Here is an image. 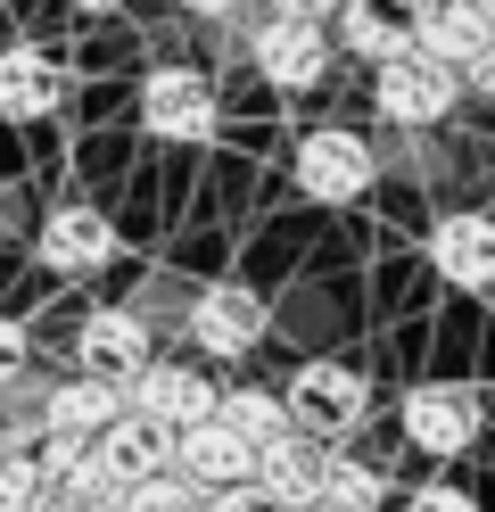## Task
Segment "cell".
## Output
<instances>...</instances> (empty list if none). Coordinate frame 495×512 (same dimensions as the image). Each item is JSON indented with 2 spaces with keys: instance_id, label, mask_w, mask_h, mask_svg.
Here are the masks:
<instances>
[{
  "instance_id": "cell-1",
  "label": "cell",
  "mask_w": 495,
  "mask_h": 512,
  "mask_svg": "<svg viewBox=\"0 0 495 512\" xmlns=\"http://www.w3.org/2000/svg\"><path fill=\"white\" fill-rule=\"evenodd\" d=\"M281 397H289V422L322 446H355V430L372 422V372L347 356H306Z\"/></svg>"
},
{
  "instance_id": "cell-2",
  "label": "cell",
  "mask_w": 495,
  "mask_h": 512,
  "mask_svg": "<svg viewBox=\"0 0 495 512\" xmlns=\"http://www.w3.org/2000/svg\"><path fill=\"white\" fill-rule=\"evenodd\" d=\"M289 182H297V199H314V207H355V199H372V182H380V149L355 133V124H306V133L289 141Z\"/></svg>"
},
{
  "instance_id": "cell-3",
  "label": "cell",
  "mask_w": 495,
  "mask_h": 512,
  "mask_svg": "<svg viewBox=\"0 0 495 512\" xmlns=\"http://www.w3.org/2000/svg\"><path fill=\"white\" fill-rule=\"evenodd\" d=\"M462 100H471L462 67H446V58H429V50H405V58H388V67H372V108L396 133H438Z\"/></svg>"
},
{
  "instance_id": "cell-4",
  "label": "cell",
  "mask_w": 495,
  "mask_h": 512,
  "mask_svg": "<svg viewBox=\"0 0 495 512\" xmlns=\"http://www.w3.org/2000/svg\"><path fill=\"white\" fill-rule=\"evenodd\" d=\"M182 331H190V347L207 364H248L256 347L273 339V298L248 290V281H198Z\"/></svg>"
},
{
  "instance_id": "cell-5",
  "label": "cell",
  "mask_w": 495,
  "mask_h": 512,
  "mask_svg": "<svg viewBox=\"0 0 495 512\" xmlns=\"http://www.w3.org/2000/svg\"><path fill=\"white\" fill-rule=\"evenodd\" d=\"M396 430H405L413 455L454 463V455H471V446H479L487 405H479L471 380H421V389H405V405H396Z\"/></svg>"
},
{
  "instance_id": "cell-6",
  "label": "cell",
  "mask_w": 495,
  "mask_h": 512,
  "mask_svg": "<svg viewBox=\"0 0 495 512\" xmlns=\"http://www.w3.org/2000/svg\"><path fill=\"white\" fill-rule=\"evenodd\" d=\"M330 58H339V34H330L322 17H273L264 9L256 34H248V67L273 91H314L330 75Z\"/></svg>"
},
{
  "instance_id": "cell-7",
  "label": "cell",
  "mask_w": 495,
  "mask_h": 512,
  "mask_svg": "<svg viewBox=\"0 0 495 512\" xmlns=\"http://www.w3.org/2000/svg\"><path fill=\"white\" fill-rule=\"evenodd\" d=\"M223 124V100L198 67H149L141 75V133L174 141V149H207Z\"/></svg>"
},
{
  "instance_id": "cell-8",
  "label": "cell",
  "mask_w": 495,
  "mask_h": 512,
  "mask_svg": "<svg viewBox=\"0 0 495 512\" xmlns=\"http://www.w3.org/2000/svg\"><path fill=\"white\" fill-rule=\"evenodd\" d=\"M116 223L99 215V207H83V199H66V207H50L42 223H33V256H42V273H58V281H91V273H108L116 265Z\"/></svg>"
},
{
  "instance_id": "cell-9",
  "label": "cell",
  "mask_w": 495,
  "mask_h": 512,
  "mask_svg": "<svg viewBox=\"0 0 495 512\" xmlns=\"http://www.w3.org/2000/svg\"><path fill=\"white\" fill-rule=\"evenodd\" d=\"M149 356H157V331H149V314H141V306L108 298V306H83V314H75V372L132 380Z\"/></svg>"
},
{
  "instance_id": "cell-10",
  "label": "cell",
  "mask_w": 495,
  "mask_h": 512,
  "mask_svg": "<svg viewBox=\"0 0 495 512\" xmlns=\"http://www.w3.org/2000/svg\"><path fill=\"white\" fill-rule=\"evenodd\" d=\"M66 100H75V75H66L58 50H42V42L0 50V124H50Z\"/></svg>"
},
{
  "instance_id": "cell-11",
  "label": "cell",
  "mask_w": 495,
  "mask_h": 512,
  "mask_svg": "<svg viewBox=\"0 0 495 512\" xmlns=\"http://www.w3.org/2000/svg\"><path fill=\"white\" fill-rule=\"evenodd\" d=\"M429 273L446 290H495V215L487 207H446L429 223Z\"/></svg>"
},
{
  "instance_id": "cell-12",
  "label": "cell",
  "mask_w": 495,
  "mask_h": 512,
  "mask_svg": "<svg viewBox=\"0 0 495 512\" xmlns=\"http://www.w3.org/2000/svg\"><path fill=\"white\" fill-rule=\"evenodd\" d=\"M124 397H132V413H149V422H165V430H190V422H207V413L223 405L215 380L198 364H174V356H149L124 380Z\"/></svg>"
},
{
  "instance_id": "cell-13",
  "label": "cell",
  "mask_w": 495,
  "mask_h": 512,
  "mask_svg": "<svg viewBox=\"0 0 495 512\" xmlns=\"http://www.w3.org/2000/svg\"><path fill=\"white\" fill-rule=\"evenodd\" d=\"M330 34H339V50H355L363 67H388V58L421 50V0H347V9L330 17Z\"/></svg>"
},
{
  "instance_id": "cell-14",
  "label": "cell",
  "mask_w": 495,
  "mask_h": 512,
  "mask_svg": "<svg viewBox=\"0 0 495 512\" xmlns=\"http://www.w3.org/2000/svg\"><path fill=\"white\" fill-rule=\"evenodd\" d=\"M174 471H190L198 488H240V479H256V438H240L223 422V413H207V422L174 430Z\"/></svg>"
},
{
  "instance_id": "cell-15",
  "label": "cell",
  "mask_w": 495,
  "mask_h": 512,
  "mask_svg": "<svg viewBox=\"0 0 495 512\" xmlns=\"http://www.w3.org/2000/svg\"><path fill=\"white\" fill-rule=\"evenodd\" d=\"M99 471L116 479V496L141 488V479H157V471H174V430L149 422V413H124V422L99 430Z\"/></svg>"
},
{
  "instance_id": "cell-16",
  "label": "cell",
  "mask_w": 495,
  "mask_h": 512,
  "mask_svg": "<svg viewBox=\"0 0 495 512\" xmlns=\"http://www.w3.org/2000/svg\"><path fill=\"white\" fill-rule=\"evenodd\" d=\"M322 463H330V446H322V438H306V430L289 422L273 446H256V488L273 496V504H289V512H297V504H314V496H322Z\"/></svg>"
},
{
  "instance_id": "cell-17",
  "label": "cell",
  "mask_w": 495,
  "mask_h": 512,
  "mask_svg": "<svg viewBox=\"0 0 495 512\" xmlns=\"http://www.w3.org/2000/svg\"><path fill=\"white\" fill-rule=\"evenodd\" d=\"M124 413H132L124 380H99V372L50 380V430H58V438H99L108 422H124Z\"/></svg>"
},
{
  "instance_id": "cell-18",
  "label": "cell",
  "mask_w": 495,
  "mask_h": 512,
  "mask_svg": "<svg viewBox=\"0 0 495 512\" xmlns=\"http://www.w3.org/2000/svg\"><path fill=\"white\" fill-rule=\"evenodd\" d=\"M495 42V25L479 0H421V50L446 58V67H471V58Z\"/></svg>"
},
{
  "instance_id": "cell-19",
  "label": "cell",
  "mask_w": 495,
  "mask_h": 512,
  "mask_svg": "<svg viewBox=\"0 0 495 512\" xmlns=\"http://www.w3.org/2000/svg\"><path fill=\"white\" fill-rule=\"evenodd\" d=\"M322 496L339 504V512H380V504H388V471H380V463H363L355 446H330V463H322Z\"/></svg>"
},
{
  "instance_id": "cell-20",
  "label": "cell",
  "mask_w": 495,
  "mask_h": 512,
  "mask_svg": "<svg viewBox=\"0 0 495 512\" xmlns=\"http://www.w3.org/2000/svg\"><path fill=\"white\" fill-rule=\"evenodd\" d=\"M215 413H223L240 438H256V446H273V438L289 430V397H281V389H256V380H231Z\"/></svg>"
},
{
  "instance_id": "cell-21",
  "label": "cell",
  "mask_w": 495,
  "mask_h": 512,
  "mask_svg": "<svg viewBox=\"0 0 495 512\" xmlns=\"http://www.w3.org/2000/svg\"><path fill=\"white\" fill-rule=\"evenodd\" d=\"M116 504L124 512H207V488H198L190 471H157V479H141V488H124Z\"/></svg>"
},
{
  "instance_id": "cell-22",
  "label": "cell",
  "mask_w": 495,
  "mask_h": 512,
  "mask_svg": "<svg viewBox=\"0 0 495 512\" xmlns=\"http://www.w3.org/2000/svg\"><path fill=\"white\" fill-rule=\"evenodd\" d=\"M42 504H50L42 455H0V512H42Z\"/></svg>"
},
{
  "instance_id": "cell-23",
  "label": "cell",
  "mask_w": 495,
  "mask_h": 512,
  "mask_svg": "<svg viewBox=\"0 0 495 512\" xmlns=\"http://www.w3.org/2000/svg\"><path fill=\"white\" fill-rule=\"evenodd\" d=\"M174 9H190V17H207V25H223L231 42L248 50V34H256V17H264V0H174Z\"/></svg>"
},
{
  "instance_id": "cell-24",
  "label": "cell",
  "mask_w": 495,
  "mask_h": 512,
  "mask_svg": "<svg viewBox=\"0 0 495 512\" xmlns=\"http://www.w3.org/2000/svg\"><path fill=\"white\" fill-rule=\"evenodd\" d=\"M25 372H33V331L17 323V314H0V389H17Z\"/></svg>"
},
{
  "instance_id": "cell-25",
  "label": "cell",
  "mask_w": 495,
  "mask_h": 512,
  "mask_svg": "<svg viewBox=\"0 0 495 512\" xmlns=\"http://www.w3.org/2000/svg\"><path fill=\"white\" fill-rule=\"evenodd\" d=\"M396 512H479V496H471V488H454V479H421V488L396 504Z\"/></svg>"
},
{
  "instance_id": "cell-26",
  "label": "cell",
  "mask_w": 495,
  "mask_h": 512,
  "mask_svg": "<svg viewBox=\"0 0 495 512\" xmlns=\"http://www.w3.org/2000/svg\"><path fill=\"white\" fill-rule=\"evenodd\" d=\"M207 512H289V504H273V496L256 488V479H240V488H215V496H207Z\"/></svg>"
},
{
  "instance_id": "cell-27",
  "label": "cell",
  "mask_w": 495,
  "mask_h": 512,
  "mask_svg": "<svg viewBox=\"0 0 495 512\" xmlns=\"http://www.w3.org/2000/svg\"><path fill=\"white\" fill-rule=\"evenodd\" d=\"M462 83H471V100H495V42L471 58V67H462Z\"/></svg>"
},
{
  "instance_id": "cell-28",
  "label": "cell",
  "mask_w": 495,
  "mask_h": 512,
  "mask_svg": "<svg viewBox=\"0 0 495 512\" xmlns=\"http://www.w3.org/2000/svg\"><path fill=\"white\" fill-rule=\"evenodd\" d=\"M264 9H273V17H322V25H330L347 0H264Z\"/></svg>"
},
{
  "instance_id": "cell-29",
  "label": "cell",
  "mask_w": 495,
  "mask_h": 512,
  "mask_svg": "<svg viewBox=\"0 0 495 512\" xmlns=\"http://www.w3.org/2000/svg\"><path fill=\"white\" fill-rule=\"evenodd\" d=\"M42 512H124V504L116 496H50Z\"/></svg>"
},
{
  "instance_id": "cell-30",
  "label": "cell",
  "mask_w": 495,
  "mask_h": 512,
  "mask_svg": "<svg viewBox=\"0 0 495 512\" xmlns=\"http://www.w3.org/2000/svg\"><path fill=\"white\" fill-rule=\"evenodd\" d=\"M66 9H75V17H116L124 0H66Z\"/></svg>"
},
{
  "instance_id": "cell-31",
  "label": "cell",
  "mask_w": 495,
  "mask_h": 512,
  "mask_svg": "<svg viewBox=\"0 0 495 512\" xmlns=\"http://www.w3.org/2000/svg\"><path fill=\"white\" fill-rule=\"evenodd\" d=\"M297 512H339V504H330V496H314V504H297Z\"/></svg>"
},
{
  "instance_id": "cell-32",
  "label": "cell",
  "mask_w": 495,
  "mask_h": 512,
  "mask_svg": "<svg viewBox=\"0 0 495 512\" xmlns=\"http://www.w3.org/2000/svg\"><path fill=\"white\" fill-rule=\"evenodd\" d=\"M479 9H487V25H495V0H479Z\"/></svg>"
}]
</instances>
